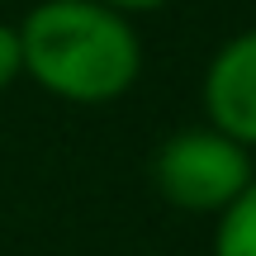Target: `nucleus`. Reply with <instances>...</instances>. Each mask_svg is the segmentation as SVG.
Returning a JSON list of instances; mask_svg holds the SVG:
<instances>
[{
  "label": "nucleus",
  "instance_id": "f257e3e1",
  "mask_svg": "<svg viewBox=\"0 0 256 256\" xmlns=\"http://www.w3.org/2000/svg\"><path fill=\"white\" fill-rule=\"evenodd\" d=\"M24 76L62 104H114L142 76L133 19L100 0H38L19 19Z\"/></svg>",
  "mask_w": 256,
  "mask_h": 256
},
{
  "label": "nucleus",
  "instance_id": "f03ea898",
  "mask_svg": "<svg viewBox=\"0 0 256 256\" xmlns=\"http://www.w3.org/2000/svg\"><path fill=\"white\" fill-rule=\"evenodd\" d=\"M256 180L252 152L218 128H180L152 156V185L180 214H214L218 218L232 200Z\"/></svg>",
  "mask_w": 256,
  "mask_h": 256
},
{
  "label": "nucleus",
  "instance_id": "7ed1b4c3",
  "mask_svg": "<svg viewBox=\"0 0 256 256\" xmlns=\"http://www.w3.org/2000/svg\"><path fill=\"white\" fill-rule=\"evenodd\" d=\"M200 100L209 128H218L223 138L252 152L256 147V28H242L214 48Z\"/></svg>",
  "mask_w": 256,
  "mask_h": 256
},
{
  "label": "nucleus",
  "instance_id": "20e7f679",
  "mask_svg": "<svg viewBox=\"0 0 256 256\" xmlns=\"http://www.w3.org/2000/svg\"><path fill=\"white\" fill-rule=\"evenodd\" d=\"M214 256H256V180L214 223Z\"/></svg>",
  "mask_w": 256,
  "mask_h": 256
},
{
  "label": "nucleus",
  "instance_id": "39448f33",
  "mask_svg": "<svg viewBox=\"0 0 256 256\" xmlns=\"http://www.w3.org/2000/svg\"><path fill=\"white\" fill-rule=\"evenodd\" d=\"M24 76V48H19V24L0 19V95Z\"/></svg>",
  "mask_w": 256,
  "mask_h": 256
},
{
  "label": "nucleus",
  "instance_id": "423d86ee",
  "mask_svg": "<svg viewBox=\"0 0 256 256\" xmlns=\"http://www.w3.org/2000/svg\"><path fill=\"white\" fill-rule=\"evenodd\" d=\"M100 5H110V10H119V14H152V10H166L171 0H100Z\"/></svg>",
  "mask_w": 256,
  "mask_h": 256
}]
</instances>
